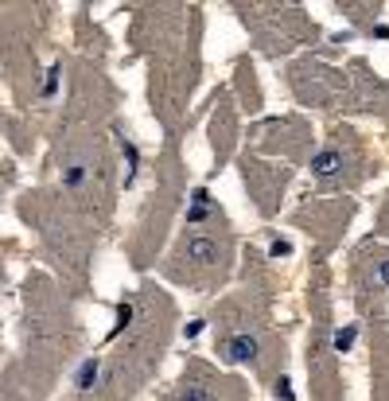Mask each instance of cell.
<instances>
[{"mask_svg": "<svg viewBox=\"0 0 389 401\" xmlns=\"http://www.w3.org/2000/svg\"><path fill=\"white\" fill-rule=\"evenodd\" d=\"M55 86H59V66H51V71H47V82H43V98H51V94H55Z\"/></svg>", "mask_w": 389, "mask_h": 401, "instance_id": "obj_8", "label": "cell"}, {"mask_svg": "<svg viewBox=\"0 0 389 401\" xmlns=\"http://www.w3.org/2000/svg\"><path fill=\"white\" fill-rule=\"evenodd\" d=\"M354 339H358V328H354V323H351V328H339L335 331V350H339V355H346V350L354 347Z\"/></svg>", "mask_w": 389, "mask_h": 401, "instance_id": "obj_5", "label": "cell"}, {"mask_svg": "<svg viewBox=\"0 0 389 401\" xmlns=\"http://www.w3.org/2000/svg\"><path fill=\"white\" fill-rule=\"evenodd\" d=\"M339 168H343V152H339V148H319V152L311 156V172H316L319 179L335 175Z\"/></svg>", "mask_w": 389, "mask_h": 401, "instance_id": "obj_3", "label": "cell"}, {"mask_svg": "<svg viewBox=\"0 0 389 401\" xmlns=\"http://www.w3.org/2000/svg\"><path fill=\"white\" fill-rule=\"evenodd\" d=\"M183 254H187V261L211 265V261H218L222 246H218V241H214V238H203V234H191V238L183 241Z\"/></svg>", "mask_w": 389, "mask_h": 401, "instance_id": "obj_1", "label": "cell"}, {"mask_svg": "<svg viewBox=\"0 0 389 401\" xmlns=\"http://www.w3.org/2000/svg\"><path fill=\"white\" fill-rule=\"evenodd\" d=\"M82 179H86V164H74V168L63 172V183H66V187H78Z\"/></svg>", "mask_w": 389, "mask_h": 401, "instance_id": "obj_6", "label": "cell"}, {"mask_svg": "<svg viewBox=\"0 0 389 401\" xmlns=\"http://www.w3.org/2000/svg\"><path fill=\"white\" fill-rule=\"evenodd\" d=\"M378 281H382V285H389V257H385L382 265H378Z\"/></svg>", "mask_w": 389, "mask_h": 401, "instance_id": "obj_12", "label": "cell"}, {"mask_svg": "<svg viewBox=\"0 0 389 401\" xmlns=\"http://www.w3.org/2000/svg\"><path fill=\"white\" fill-rule=\"evenodd\" d=\"M269 254H272V257H288V254H292V246H288V241H272Z\"/></svg>", "mask_w": 389, "mask_h": 401, "instance_id": "obj_10", "label": "cell"}, {"mask_svg": "<svg viewBox=\"0 0 389 401\" xmlns=\"http://www.w3.org/2000/svg\"><path fill=\"white\" fill-rule=\"evenodd\" d=\"M117 320H121V328H125V323L132 320V308H129V304H121V312H117Z\"/></svg>", "mask_w": 389, "mask_h": 401, "instance_id": "obj_13", "label": "cell"}, {"mask_svg": "<svg viewBox=\"0 0 389 401\" xmlns=\"http://www.w3.org/2000/svg\"><path fill=\"white\" fill-rule=\"evenodd\" d=\"M179 401H211V394H206L203 386H187V390H183V397H179Z\"/></svg>", "mask_w": 389, "mask_h": 401, "instance_id": "obj_7", "label": "cell"}, {"mask_svg": "<svg viewBox=\"0 0 389 401\" xmlns=\"http://www.w3.org/2000/svg\"><path fill=\"white\" fill-rule=\"evenodd\" d=\"M97 374H102V363H97V358H86V363L78 366V374H74V386H78L82 394H86V390H94Z\"/></svg>", "mask_w": 389, "mask_h": 401, "instance_id": "obj_4", "label": "cell"}, {"mask_svg": "<svg viewBox=\"0 0 389 401\" xmlns=\"http://www.w3.org/2000/svg\"><path fill=\"white\" fill-rule=\"evenodd\" d=\"M257 350H261L257 335H250V331H238V335L226 343V363H253V358H257Z\"/></svg>", "mask_w": 389, "mask_h": 401, "instance_id": "obj_2", "label": "cell"}, {"mask_svg": "<svg viewBox=\"0 0 389 401\" xmlns=\"http://www.w3.org/2000/svg\"><path fill=\"white\" fill-rule=\"evenodd\" d=\"M277 397L292 401V390H288V378H277Z\"/></svg>", "mask_w": 389, "mask_h": 401, "instance_id": "obj_11", "label": "cell"}, {"mask_svg": "<svg viewBox=\"0 0 389 401\" xmlns=\"http://www.w3.org/2000/svg\"><path fill=\"white\" fill-rule=\"evenodd\" d=\"M191 207H211V191H206V187H195V191H191Z\"/></svg>", "mask_w": 389, "mask_h": 401, "instance_id": "obj_9", "label": "cell"}]
</instances>
